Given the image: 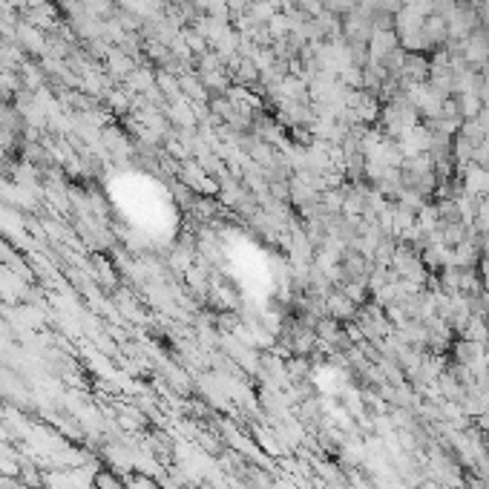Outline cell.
<instances>
[{"label":"cell","instance_id":"cell-3","mask_svg":"<svg viewBox=\"0 0 489 489\" xmlns=\"http://www.w3.org/2000/svg\"><path fill=\"white\" fill-rule=\"evenodd\" d=\"M421 489H444V483L435 481V478H429V481H421Z\"/></svg>","mask_w":489,"mask_h":489},{"label":"cell","instance_id":"cell-1","mask_svg":"<svg viewBox=\"0 0 489 489\" xmlns=\"http://www.w3.org/2000/svg\"><path fill=\"white\" fill-rule=\"evenodd\" d=\"M398 32L394 29H375V35L368 38V61H383L386 55H391L398 50Z\"/></svg>","mask_w":489,"mask_h":489},{"label":"cell","instance_id":"cell-2","mask_svg":"<svg viewBox=\"0 0 489 489\" xmlns=\"http://www.w3.org/2000/svg\"><path fill=\"white\" fill-rule=\"evenodd\" d=\"M325 308H329V314L340 322V319H357V306H354V302L352 299H348L343 291H337V294H331L329 296V302H325Z\"/></svg>","mask_w":489,"mask_h":489}]
</instances>
